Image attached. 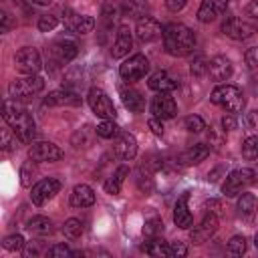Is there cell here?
<instances>
[{
    "label": "cell",
    "instance_id": "obj_1",
    "mask_svg": "<svg viewBox=\"0 0 258 258\" xmlns=\"http://www.w3.org/2000/svg\"><path fill=\"white\" fill-rule=\"evenodd\" d=\"M2 117L14 129V133H16V137H18L20 143H32V139L36 137L34 119L30 117V113L22 105H18V101H14V99L4 101Z\"/></svg>",
    "mask_w": 258,
    "mask_h": 258
},
{
    "label": "cell",
    "instance_id": "obj_2",
    "mask_svg": "<svg viewBox=\"0 0 258 258\" xmlns=\"http://www.w3.org/2000/svg\"><path fill=\"white\" fill-rule=\"evenodd\" d=\"M163 46L167 50V54L171 56H185L194 50L196 46V36L194 30L187 28L185 24L179 22H171L163 28Z\"/></svg>",
    "mask_w": 258,
    "mask_h": 258
},
{
    "label": "cell",
    "instance_id": "obj_3",
    "mask_svg": "<svg viewBox=\"0 0 258 258\" xmlns=\"http://www.w3.org/2000/svg\"><path fill=\"white\" fill-rule=\"evenodd\" d=\"M212 103L214 105H220L224 107L228 113H242L244 105H246V99L242 95V91L236 87V85H218L214 91H212Z\"/></svg>",
    "mask_w": 258,
    "mask_h": 258
},
{
    "label": "cell",
    "instance_id": "obj_4",
    "mask_svg": "<svg viewBox=\"0 0 258 258\" xmlns=\"http://www.w3.org/2000/svg\"><path fill=\"white\" fill-rule=\"evenodd\" d=\"M44 89V81L38 75H26L24 79H14L8 85V95L14 101H28Z\"/></svg>",
    "mask_w": 258,
    "mask_h": 258
},
{
    "label": "cell",
    "instance_id": "obj_5",
    "mask_svg": "<svg viewBox=\"0 0 258 258\" xmlns=\"http://www.w3.org/2000/svg\"><path fill=\"white\" fill-rule=\"evenodd\" d=\"M87 101H89L91 111H93L97 117H101V119H115V115H117L115 105H113V101L107 97V93H105L103 89L93 87V89L89 91V95H87Z\"/></svg>",
    "mask_w": 258,
    "mask_h": 258
},
{
    "label": "cell",
    "instance_id": "obj_6",
    "mask_svg": "<svg viewBox=\"0 0 258 258\" xmlns=\"http://www.w3.org/2000/svg\"><path fill=\"white\" fill-rule=\"evenodd\" d=\"M254 177H256V173H254L252 169H248V167H242V169H234V171H230V173H228V177H226V181H224V185H222L224 196H228V198L238 196L244 187H248V185L254 181Z\"/></svg>",
    "mask_w": 258,
    "mask_h": 258
},
{
    "label": "cell",
    "instance_id": "obj_7",
    "mask_svg": "<svg viewBox=\"0 0 258 258\" xmlns=\"http://www.w3.org/2000/svg\"><path fill=\"white\" fill-rule=\"evenodd\" d=\"M14 67L18 73L22 75H36L42 69V60L36 48L32 46H24L14 54Z\"/></svg>",
    "mask_w": 258,
    "mask_h": 258
},
{
    "label": "cell",
    "instance_id": "obj_8",
    "mask_svg": "<svg viewBox=\"0 0 258 258\" xmlns=\"http://www.w3.org/2000/svg\"><path fill=\"white\" fill-rule=\"evenodd\" d=\"M147 71H149V60L145 58V54H133V56H129L119 67V75L127 83H133V81L143 79L147 75Z\"/></svg>",
    "mask_w": 258,
    "mask_h": 258
},
{
    "label": "cell",
    "instance_id": "obj_9",
    "mask_svg": "<svg viewBox=\"0 0 258 258\" xmlns=\"http://www.w3.org/2000/svg\"><path fill=\"white\" fill-rule=\"evenodd\" d=\"M222 32L226 36H230L232 40H246L256 32V28L250 22H246V20H242L238 16H228L222 22Z\"/></svg>",
    "mask_w": 258,
    "mask_h": 258
},
{
    "label": "cell",
    "instance_id": "obj_10",
    "mask_svg": "<svg viewBox=\"0 0 258 258\" xmlns=\"http://www.w3.org/2000/svg\"><path fill=\"white\" fill-rule=\"evenodd\" d=\"M62 155H64L62 149L50 141H34L28 149V157L32 161H42V163L44 161H58V159H62Z\"/></svg>",
    "mask_w": 258,
    "mask_h": 258
},
{
    "label": "cell",
    "instance_id": "obj_11",
    "mask_svg": "<svg viewBox=\"0 0 258 258\" xmlns=\"http://www.w3.org/2000/svg\"><path fill=\"white\" fill-rule=\"evenodd\" d=\"M60 189V181L54 179V177H46V179H40L38 183L32 185V191H30V200L32 204L36 206H44L48 200H52Z\"/></svg>",
    "mask_w": 258,
    "mask_h": 258
},
{
    "label": "cell",
    "instance_id": "obj_12",
    "mask_svg": "<svg viewBox=\"0 0 258 258\" xmlns=\"http://www.w3.org/2000/svg\"><path fill=\"white\" fill-rule=\"evenodd\" d=\"M218 216L214 214V212H208L206 216H204V220L200 222V226H196L191 232H189V240L194 242V244H204V242H208L214 234H216V230H218Z\"/></svg>",
    "mask_w": 258,
    "mask_h": 258
},
{
    "label": "cell",
    "instance_id": "obj_13",
    "mask_svg": "<svg viewBox=\"0 0 258 258\" xmlns=\"http://www.w3.org/2000/svg\"><path fill=\"white\" fill-rule=\"evenodd\" d=\"M135 32H137V38H139L141 42H153V40H157V38L163 36L161 24H159L155 18H151V16H141V18L137 20Z\"/></svg>",
    "mask_w": 258,
    "mask_h": 258
},
{
    "label": "cell",
    "instance_id": "obj_14",
    "mask_svg": "<svg viewBox=\"0 0 258 258\" xmlns=\"http://www.w3.org/2000/svg\"><path fill=\"white\" fill-rule=\"evenodd\" d=\"M151 113L157 119H173L177 115V103L169 93H157L151 101Z\"/></svg>",
    "mask_w": 258,
    "mask_h": 258
},
{
    "label": "cell",
    "instance_id": "obj_15",
    "mask_svg": "<svg viewBox=\"0 0 258 258\" xmlns=\"http://www.w3.org/2000/svg\"><path fill=\"white\" fill-rule=\"evenodd\" d=\"M44 105H48V107H75V105H81V97L73 89L62 87V89L50 91L44 97Z\"/></svg>",
    "mask_w": 258,
    "mask_h": 258
},
{
    "label": "cell",
    "instance_id": "obj_16",
    "mask_svg": "<svg viewBox=\"0 0 258 258\" xmlns=\"http://www.w3.org/2000/svg\"><path fill=\"white\" fill-rule=\"evenodd\" d=\"M64 26H67L71 32H75V34H87V32L93 30L95 20H93L91 16L77 14V12H73V10L67 8V10H64Z\"/></svg>",
    "mask_w": 258,
    "mask_h": 258
},
{
    "label": "cell",
    "instance_id": "obj_17",
    "mask_svg": "<svg viewBox=\"0 0 258 258\" xmlns=\"http://www.w3.org/2000/svg\"><path fill=\"white\" fill-rule=\"evenodd\" d=\"M77 52H79L77 44H75L73 40H69V38H60V40H56V42L50 46V54H52V58H54L58 64L71 62V60L77 56Z\"/></svg>",
    "mask_w": 258,
    "mask_h": 258
},
{
    "label": "cell",
    "instance_id": "obj_18",
    "mask_svg": "<svg viewBox=\"0 0 258 258\" xmlns=\"http://www.w3.org/2000/svg\"><path fill=\"white\" fill-rule=\"evenodd\" d=\"M208 73H210V77L214 81H220V83L228 81L232 77V62H230V58H226L222 54L210 58L208 60Z\"/></svg>",
    "mask_w": 258,
    "mask_h": 258
},
{
    "label": "cell",
    "instance_id": "obj_19",
    "mask_svg": "<svg viewBox=\"0 0 258 258\" xmlns=\"http://www.w3.org/2000/svg\"><path fill=\"white\" fill-rule=\"evenodd\" d=\"M115 153L121 157V159H133L137 155V139L133 133H119L117 135V141H115Z\"/></svg>",
    "mask_w": 258,
    "mask_h": 258
},
{
    "label": "cell",
    "instance_id": "obj_20",
    "mask_svg": "<svg viewBox=\"0 0 258 258\" xmlns=\"http://www.w3.org/2000/svg\"><path fill=\"white\" fill-rule=\"evenodd\" d=\"M149 89L155 93H171L173 89H177V81L167 73V71H155L149 81H147Z\"/></svg>",
    "mask_w": 258,
    "mask_h": 258
},
{
    "label": "cell",
    "instance_id": "obj_21",
    "mask_svg": "<svg viewBox=\"0 0 258 258\" xmlns=\"http://www.w3.org/2000/svg\"><path fill=\"white\" fill-rule=\"evenodd\" d=\"M95 204V191L87 183H79L71 191V206L73 208H89Z\"/></svg>",
    "mask_w": 258,
    "mask_h": 258
},
{
    "label": "cell",
    "instance_id": "obj_22",
    "mask_svg": "<svg viewBox=\"0 0 258 258\" xmlns=\"http://www.w3.org/2000/svg\"><path fill=\"white\" fill-rule=\"evenodd\" d=\"M131 46H133L131 30H129L127 26H121V28H119V32H117V38H115V42H113V48H111L113 58H121V56L129 54Z\"/></svg>",
    "mask_w": 258,
    "mask_h": 258
},
{
    "label": "cell",
    "instance_id": "obj_23",
    "mask_svg": "<svg viewBox=\"0 0 258 258\" xmlns=\"http://www.w3.org/2000/svg\"><path fill=\"white\" fill-rule=\"evenodd\" d=\"M173 222H175V226L181 228V230H187V228L194 224V218H191V214H189V210H187V194H183V196L175 202V206H173Z\"/></svg>",
    "mask_w": 258,
    "mask_h": 258
},
{
    "label": "cell",
    "instance_id": "obj_24",
    "mask_svg": "<svg viewBox=\"0 0 258 258\" xmlns=\"http://www.w3.org/2000/svg\"><path fill=\"white\" fill-rule=\"evenodd\" d=\"M208 155H210V147L204 145V143H196V145L187 147V149L179 155V161H181L183 165H196V163L204 161Z\"/></svg>",
    "mask_w": 258,
    "mask_h": 258
},
{
    "label": "cell",
    "instance_id": "obj_25",
    "mask_svg": "<svg viewBox=\"0 0 258 258\" xmlns=\"http://www.w3.org/2000/svg\"><path fill=\"white\" fill-rule=\"evenodd\" d=\"M127 175H129V167H127V165H119V167L109 175V179L105 181V191L111 194V196H117V194L121 191V185H123V181H125Z\"/></svg>",
    "mask_w": 258,
    "mask_h": 258
},
{
    "label": "cell",
    "instance_id": "obj_26",
    "mask_svg": "<svg viewBox=\"0 0 258 258\" xmlns=\"http://www.w3.org/2000/svg\"><path fill=\"white\" fill-rule=\"evenodd\" d=\"M121 99H123V105L133 113H141L145 109V99L135 89H121Z\"/></svg>",
    "mask_w": 258,
    "mask_h": 258
},
{
    "label": "cell",
    "instance_id": "obj_27",
    "mask_svg": "<svg viewBox=\"0 0 258 258\" xmlns=\"http://www.w3.org/2000/svg\"><path fill=\"white\" fill-rule=\"evenodd\" d=\"M143 250H145L149 256H155V258H165V256H171V252H169V244H167L163 238H159V236L149 238V242L143 246Z\"/></svg>",
    "mask_w": 258,
    "mask_h": 258
},
{
    "label": "cell",
    "instance_id": "obj_28",
    "mask_svg": "<svg viewBox=\"0 0 258 258\" xmlns=\"http://www.w3.org/2000/svg\"><path fill=\"white\" fill-rule=\"evenodd\" d=\"M26 228L32 232V234H38V236H46L52 232V222L46 218V216H34L28 220Z\"/></svg>",
    "mask_w": 258,
    "mask_h": 258
},
{
    "label": "cell",
    "instance_id": "obj_29",
    "mask_svg": "<svg viewBox=\"0 0 258 258\" xmlns=\"http://www.w3.org/2000/svg\"><path fill=\"white\" fill-rule=\"evenodd\" d=\"M256 208H258V200H256L254 194H242L238 198V212H240V216L252 218L254 212H256Z\"/></svg>",
    "mask_w": 258,
    "mask_h": 258
},
{
    "label": "cell",
    "instance_id": "obj_30",
    "mask_svg": "<svg viewBox=\"0 0 258 258\" xmlns=\"http://www.w3.org/2000/svg\"><path fill=\"white\" fill-rule=\"evenodd\" d=\"M218 16V8H216V2L214 0H202L200 8H198V20L204 22V24H210L214 22Z\"/></svg>",
    "mask_w": 258,
    "mask_h": 258
},
{
    "label": "cell",
    "instance_id": "obj_31",
    "mask_svg": "<svg viewBox=\"0 0 258 258\" xmlns=\"http://www.w3.org/2000/svg\"><path fill=\"white\" fill-rule=\"evenodd\" d=\"M95 133H97L99 137H103V139H113V137L119 135V127H117V123H115L113 119H103V121L97 125Z\"/></svg>",
    "mask_w": 258,
    "mask_h": 258
},
{
    "label": "cell",
    "instance_id": "obj_32",
    "mask_svg": "<svg viewBox=\"0 0 258 258\" xmlns=\"http://www.w3.org/2000/svg\"><path fill=\"white\" fill-rule=\"evenodd\" d=\"M83 222L81 220H77V218H69L67 222H64V226H62V234L67 236V238H71V240H77V238H81L83 236Z\"/></svg>",
    "mask_w": 258,
    "mask_h": 258
},
{
    "label": "cell",
    "instance_id": "obj_33",
    "mask_svg": "<svg viewBox=\"0 0 258 258\" xmlns=\"http://www.w3.org/2000/svg\"><path fill=\"white\" fill-rule=\"evenodd\" d=\"M145 8H147V2L145 0H123V12L127 16L139 18V16H143Z\"/></svg>",
    "mask_w": 258,
    "mask_h": 258
},
{
    "label": "cell",
    "instance_id": "obj_34",
    "mask_svg": "<svg viewBox=\"0 0 258 258\" xmlns=\"http://www.w3.org/2000/svg\"><path fill=\"white\" fill-rule=\"evenodd\" d=\"M119 12H121V8H119V4L115 0H105V4L101 8V16H103V20L107 24H113L119 18Z\"/></svg>",
    "mask_w": 258,
    "mask_h": 258
},
{
    "label": "cell",
    "instance_id": "obj_35",
    "mask_svg": "<svg viewBox=\"0 0 258 258\" xmlns=\"http://www.w3.org/2000/svg\"><path fill=\"white\" fill-rule=\"evenodd\" d=\"M137 187L141 194H151L153 191V177L149 175V169L141 165L139 175H137Z\"/></svg>",
    "mask_w": 258,
    "mask_h": 258
},
{
    "label": "cell",
    "instance_id": "obj_36",
    "mask_svg": "<svg viewBox=\"0 0 258 258\" xmlns=\"http://www.w3.org/2000/svg\"><path fill=\"white\" fill-rule=\"evenodd\" d=\"M189 73L194 77H204L208 73V58L204 54H196L189 62Z\"/></svg>",
    "mask_w": 258,
    "mask_h": 258
},
{
    "label": "cell",
    "instance_id": "obj_37",
    "mask_svg": "<svg viewBox=\"0 0 258 258\" xmlns=\"http://www.w3.org/2000/svg\"><path fill=\"white\" fill-rule=\"evenodd\" d=\"M34 175H36L34 161H32V159H30V161H24V163H22V167H20V183H22V185H26V187H30V185H32V179H34Z\"/></svg>",
    "mask_w": 258,
    "mask_h": 258
},
{
    "label": "cell",
    "instance_id": "obj_38",
    "mask_svg": "<svg viewBox=\"0 0 258 258\" xmlns=\"http://www.w3.org/2000/svg\"><path fill=\"white\" fill-rule=\"evenodd\" d=\"M242 155L246 159H258V135H252L244 139L242 143Z\"/></svg>",
    "mask_w": 258,
    "mask_h": 258
},
{
    "label": "cell",
    "instance_id": "obj_39",
    "mask_svg": "<svg viewBox=\"0 0 258 258\" xmlns=\"http://www.w3.org/2000/svg\"><path fill=\"white\" fill-rule=\"evenodd\" d=\"M161 230H163V222H161L159 218H151V220H147L145 226H143V236H145V238H155V236L161 234Z\"/></svg>",
    "mask_w": 258,
    "mask_h": 258
},
{
    "label": "cell",
    "instance_id": "obj_40",
    "mask_svg": "<svg viewBox=\"0 0 258 258\" xmlns=\"http://www.w3.org/2000/svg\"><path fill=\"white\" fill-rule=\"evenodd\" d=\"M2 246H4L6 250H10V252H18V250H24L26 242H24V238H22L20 234H10V236L4 238Z\"/></svg>",
    "mask_w": 258,
    "mask_h": 258
},
{
    "label": "cell",
    "instance_id": "obj_41",
    "mask_svg": "<svg viewBox=\"0 0 258 258\" xmlns=\"http://www.w3.org/2000/svg\"><path fill=\"white\" fill-rule=\"evenodd\" d=\"M228 252L236 254V256H242L246 252V238L244 236H232L230 242H228Z\"/></svg>",
    "mask_w": 258,
    "mask_h": 258
},
{
    "label": "cell",
    "instance_id": "obj_42",
    "mask_svg": "<svg viewBox=\"0 0 258 258\" xmlns=\"http://www.w3.org/2000/svg\"><path fill=\"white\" fill-rule=\"evenodd\" d=\"M183 125H185V129L191 131V133H200V131L206 129V123H204V119H202L200 115H187L185 121H183Z\"/></svg>",
    "mask_w": 258,
    "mask_h": 258
},
{
    "label": "cell",
    "instance_id": "obj_43",
    "mask_svg": "<svg viewBox=\"0 0 258 258\" xmlns=\"http://www.w3.org/2000/svg\"><path fill=\"white\" fill-rule=\"evenodd\" d=\"M89 143H91V127H83L73 135L75 147H89Z\"/></svg>",
    "mask_w": 258,
    "mask_h": 258
},
{
    "label": "cell",
    "instance_id": "obj_44",
    "mask_svg": "<svg viewBox=\"0 0 258 258\" xmlns=\"http://www.w3.org/2000/svg\"><path fill=\"white\" fill-rule=\"evenodd\" d=\"M16 133H14V129H2V149H4V153H8V151H12L14 147H16Z\"/></svg>",
    "mask_w": 258,
    "mask_h": 258
},
{
    "label": "cell",
    "instance_id": "obj_45",
    "mask_svg": "<svg viewBox=\"0 0 258 258\" xmlns=\"http://www.w3.org/2000/svg\"><path fill=\"white\" fill-rule=\"evenodd\" d=\"M56 24H58V18L52 16V14H42V16L38 18V30H40V32H50Z\"/></svg>",
    "mask_w": 258,
    "mask_h": 258
},
{
    "label": "cell",
    "instance_id": "obj_46",
    "mask_svg": "<svg viewBox=\"0 0 258 258\" xmlns=\"http://www.w3.org/2000/svg\"><path fill=\"white\" fill-rule=\"evenodd\" d=\"M48 256H52V258H67V256H75V252L67 246V244H54L52 248H48V252H46Z\"/></svg>",
    "mask_w": 258,
    "mask_h": 258
},
{
    "label": "cell",
    "instance_id": "obj_47",
    "mask_svg": "<svg viewBox=\"0 0 258 258\" xmlns=\"http://www.w3.org/2000/svg\"><path fill=\"white\" fill-rule=\"evenodd\" d=\"M244 60L250 69H258V46H252L244 52Z\"/></svg>",
    "mask_w": 258,
    "mask_h": 258
},
{
    "label": "cell",
    "instance_id": "obj_48",
    "mask_svg": "<svg viewBox=\"0 0 258 258\" xmlns=\"http://www.w3.org/2000/svg\"><path fill=\"white\" fill-rule=\"evenodd\" d=\"M169 252H171L173 258H183L187 254V248H185L183 242H171L169 244Z\"/></svg>",
    "mask_w": 258,
    "mask_h": 258
},
{
    "label": "cell",
    "instance_id": "obj_49",
    "mask_svg": "<svg viewBox=\"0 0 258 258\" xmlns=\"http://www.w3.org/2000/svg\"><path fill=\"white\" fill-rule=\"evenodd\" d=\"M222 129H224V131L236 129V117H234V113H228V115L222 117Z\"/></svg>",
    "mask_w": 258,
    "mask_h": 258
},
{
    "label": "cell",
    "instance_id": "obj_50",
    "mask_svg": "<svg viewBox=\"0 0 258 258\" xmlns=\"http://www.w3.org/2000/svg\"><path fill=\"white\" fill-rule=\"evenodd\" d=\"M147 125H149V129H151L155 135H159V137L163 135V123H161L157 117H151V119L147 121Z\"/></svg>",
    "mask_w": 258,
    "mask_h": 258
},
{
    "label": "cell",
    "instance_id": "obj_51",
    "mask_svg": "<svg viewBox=\"0 0 258 258\" xmlns=\"http://www.w3.org/2000/svg\"><path fill=\"white\" fill-rule=\"evenodd\" d=\"M208 141H210V145H214L216 149H220V147H222V143H224L222 135H220V133H216L214 129H210V133H208Z\"/></svg>",
    "mask_w": 258,
    "mask_h": 258
},
{
    "label": "cell",
    "instance_id": "obj_52",
    "mask_svg": "<svg viewBox=\"0 0 258 258\" xmlns=\"http://www.w3.org/2000/svg\"><path fill=\"white\" fill-rule=\"evenodd\" d=\"M185 4H187V0H165L167 10H171V12H179Z\"/></svg>",
    "mask_w": 258,
    "mask_h": 258
},
{
    "label": "cell",
    "instance_id": "obj_53",
    "mask_svg": "<svg viewBox=\"0 0 258 258\" xmlns=\"http://www.w3.org/2000/svg\"><path fill=\"white\" fill-rule=\"evenodd\" d=\"M246 121H248V125L252 129H258V111H250L248 117H246Z\"/></svg>",
    "mask_w": 258,
    "mask_h": 258
},
{
    "label": "cell",
    "instance_id": "obj_54",
    "mask_svg": "<svg viewBox=\"0 0 258 258\" xmlns=\"http://www.w3.org/2000/svg\"><path fill=\"white\" fill-rule=\"evenodd\" d=\"M246 12L250 16H254V18H258V0H250L248 6H246Z\"/></svg>",
    "mask_w": 258,
    "mask_h": 258
},
{
    "label": "cell",
    "instance_id": "obj_55",
    "mask_svg": "<svg viewBox=\"0 0 258 258\" xmlns=\"http://www.w3.org/2000/svg\"><path fill=\"white\" fill-rule=\"evenodd\" d=\"M214 2H216L218 12H226V8L230 6V2H232V0H214Z\"/></svg>",
    "mask_w": 258,
    "mask_h": 258
},
{
    "label": "cell",
    "instance_id": "obj_56",
    "mask_svg": "<svg viewBox=\"0 0 258 258\" xmlns=\"http://www.w3.org/2000/svg\"><path fill=\"white\" fill-rule=\"evenodd\" d=\"M0 18H2V32H6V30L10 28V18H8V14H6V12H2V16H0Z\"/></svg>",
    "mask_w": 258,
    "mask_h": 258
},
{
    "label": "cell",
    "instance_id": "obj_57",
    "mask_svg": "<svg viewBox=\"0 0 258 258\" xmlns=\"http://www.w3.org/2000/svg\"><path fill=\"white\" fill-rule=\"evenodd\" d=\"M24 254H26V256H38L40 252H38V248H36V246H32V244H30V246L24 250Z\"/></svg>",
    "mask_w": 258,
    "mask_h": 258
},
{
    "label": "cell",
    "instance_id": "obj_58",
    "mask_svg": "<svg viewBox=\"0 0 258 258\" xmlns=\"http://www.w3.org/2000/svg\"><path fill=\"white\" fill-rule=\"evenodd\" d=\"M30 2H34V4H40V6H46V4H50L52 0H30Z\"/></svg>",
    "mask_w": 258,
    "mask_h": 258
},
{
    "label": "cell",
    "instance_id": "obj_59",
    "mask_svg": "<svg viewBox=\"0 0 258 258\" xmlns=\"http://www.w3.org/2000/svg\"><path fill=\"white\" fill-rule=\"evenodd\" d=\"M254 244H256V248H258V234L254 236Z\"/></svg>",
    "mask_w": 258,
    "mask_h": 258
}]
</instances>
